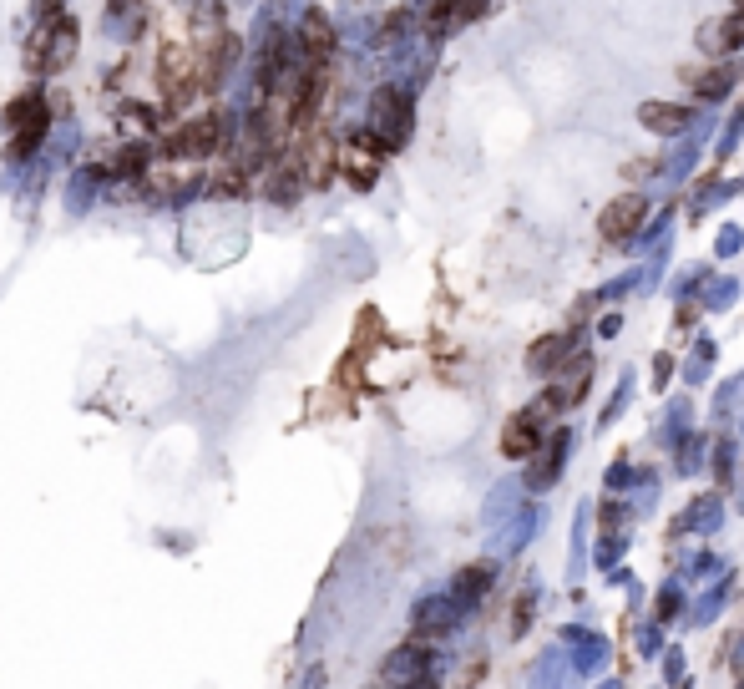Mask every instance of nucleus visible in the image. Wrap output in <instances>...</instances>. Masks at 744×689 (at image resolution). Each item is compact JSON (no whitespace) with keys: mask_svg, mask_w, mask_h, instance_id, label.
<instances>
[{"mask_svg":"<svg viewBox=\"0 0 744 689\" xmlns=\"http://www.w3.org/2000/svg\"><path fill=\"white\" fill-rule=\"evenodd\" d=\"M734 6H739V16H744V0H734Z\"/></svg>","mask_w":744,"mask_h":689,"instance_id":"6ab92c4d","label":"nucleus"},{"mask_svg":"<svg viewBox=\"0 0 744 689\" xmlns=\"http://www.w3.org/2000/svg\"><path fill=\"white\" fill-rule=\"evenodd\" d=\"M491 583V568L486 563H476V568H466V578H461V593H481Z\"/></svg>","mask_w":744,"mask_h":689,"instance_id":"a211bd4d","label":"nucleus"},{"mask_svg":"<svg viewBox=\"0 0 744 689\" xmlns=\"http://www.w3.org/2000/svg\"><path fill=\"white\" fill-rule=\"evenodd\" d=\"M567 345H572V335H542V340L527 350V370H532V375H552V370L562 365Z\"/></svg>","mask_w":744,"mask_h":689,"instance_id":"ddd939ff","label":"nucleus"},{"mask_svg":"<svg viewBox=\"0 0 744 689\" xmlns=\"http://www.w3.org/2000/svg\"><path fill=\"white\" fill-rule=\"evenodd\" d=\"M643 218H648V203H643L638 193H623V198H613V203L603 208L598 234H603L608 244H623V239H633L638 228H643Z\"/></svg>","mask_w":744,"mask_h":689,"instance_id":"39448f33","label":"nucleus"},{"mask_svg":"<svg viewBox=\"0 0 744 689\" xmlns=\"http://www.w3.org/2000/svg\"><path fill=\"white\" fill-rule=\"evenodd\" d=\"M223 142H228L223 117H218V112H208V117L183 122L173 137H162V152H168V158H208V152H218Z\"/></svg>","mask_w":744,"mask_h":689,"instance_id":"7ed1b4c3","label":"nucleus"},{"mask_svg":"<svg viewBox=\"0 0 744 689\" xmlns=\"http://www.w3.org/2000/svg\"><path fill=\"white\" fill-rule=\"evenodd\" d=\"M157 87H162V102H168V112H178L183 102L198 97V71H193V46H178L168 41L157 56Z\"/></svg>","mask_w":744,"mask_h":689,"instance_id":"f03ea898","label":"nucleus"},{"mask_svg":"<svg viewBox=\"0 0 744 689\" xmlns=\"http://www.w3.org/2000/svg\"><path fill=\"white\" fill-rule=\"evenodd\" d=\"M370 132L385 142V152L410 137V97H405L400 87H380V92L370 97Z\"/></svg>","mask_w":744,"mask_h":689,"instance_id":"20e7f679","label":"nucleus"},{"mask_svg":"<svg viewBox=\"0 0 744 689\" xmlns=\"http://www.w3.org/2000/svg\"><path fill=\"white\" fill-rule=\"evenodd\" d=\"M71 56H76V21H71V16H41L36 36L26 41V66H31L36 76H51V71H61Z\"/></svg>","mask_w":744,"mask_h":689,"instance_id":"f257e3e1","label":"nucleus"},{"mask_svg":"<svg viewBox=\"0 0 744 689\" xmlns=\"http://www.w3.org/2000/svg\"><path fill=\"white\" fill-rule=\"evenodd\" d=\"M739 46H744V16H739V11L699 26V51H709V56H729V51H739Z\"/></svg>","mask_w":744,"mask_h":689,"instance_id":"6e6552de","label":"nucleus"},{"mask_svg":"<svg viewBox=\"0 0 744 689\" xmlns=\"http://www.w3.org/2000/svg\"><path fill=\"white\" fill-rule=\"evenodd\" d=\"M299 51H304L309 66H324V61H329V51H335V26H329L324 11H309V16H304V26H299Z\"/></svg>","mask_w":744,"mask_h":689,"instance_id":"0eeeda50","label":"nucleus"},{"mask_svg":"<svg viewBox=\"0 0 744 689\" xmlns=\"http://www.w3.org/2000/svg\"><path fill=\"white\" fill-rule=\"evenodd\" d=\"M142 168H147V147H137V142L117 147L112 158H107V173H122V178H137Z\"/></svg>","mask_w":744,"mask_h":689,"instance_id":"2eb2a0df","label":"nucleus"},{"mask_svg":"<svg viewBox=\"0 0 744 689\" xmlns=\"http://www.w3.org/2000/svg\"><path fill=\"white\" fill-rule=\"evenodd\" d=\"M46 127H51V122H36V127H21V132L11 137V158H31V152L41 147V137H46Z\"/></svg>","mask_w":744,"mask_h":689,"instance_id":"f3484780","label":"nucleus"},{"mask_svg":"<svg viewBox=\"0 0 744 689\" xmlns=\"http://www.w3.org/2000/svg\"><path fill=\"white\" fill-rule=\"evenodd\" d=\"M739 76V66L734 61H719V66H704V71H689V82H694V92L704 97V102H714V97H724L729 92V82Z\"/></svg>","mask_w":744,"mask_h":689,"instance_id":"4468645a","label":"nucleus"},{"mask_svg":"<svg viewBox=\"0 0 744 689\" xmlns=\"http://www.w3.org/2000/svg\"><path fill=\"white\" fill-rule=\"evenodd\" d=\"M203 188H208L213 198H243V193H248V168H243V163H218V168H208Z\"/></svg>","mask_w":744,"mask_h":689,"instance_id":"f8f14e48","label":"nucleus"},{"mask_svg":"<svg viewBox=\"0 0 744 689\" xmlns=\"http://www.w3.org/2000/svg\"><path fill=\"white\" fill-rule=\"evenodd\" d=\"M638 122H643L648 132L674 137V132L689 127V107H674V102H643V107H638Z\"/></svg>","mask_w":744,"mask_h":689,"instance_id":"9d476101","label":"nucleus"},{"mask_svg":"<svg viewBox=\"0 0 744 689\" xmlns=\"http://www.w3.org/2000/svg\"><path fill=\"white\" fill-rule=\"evenodd\" d=\"M537 441H542V416L537 411H517L502 426V451L512 456V462H527V456L537 451Z\"/></svg>","mask_w":744,"mask_h":689,"instance_id":"423d86ee","label":"nucleus"},{"mask_svg":"<svg viewBox=\"0 0 744 689\" xmlns=\"http://www.w3.org/2000/svg\"><path fill=\"white\" fill-rule=\"evenodd\" d=\"M36 122H51L41 92H21L16 102H6V112H0V127L6 132H21V127H36Z\"/></svg>","mask_w":744,"mask_h":689,"instance_id":"1a4fd4ad","label":"nucleus"},{"mask_svg":"<svg viewBox=\"0 0 744 689\" xmlns=\"http://www.w3.org/2000/svg\"><path fill=\"white\" fill-rule=\"evenodd\" d=\"M193 31H198V41L213 31H223V0H193Z\"/></svg>","mask_w":744,"mask_h":689,"instance_id":"dca6fc26","label":"nucleus"},{"mask_svg":"<svg viewBox=\"0 0 744 689\" xmlns=\"http://www.w3.org/2000/svg\"><path fill=\"white\" fill-rule=\"evenodd\" d=\"M304 188H309V183H304L299 158H279V163H274V173H269V198H274V203H294Z\"/></svg>","mask_w":744,"mask_h":689,"instance_id":"9b49d317","label":"nucleus"}]
</instances>
